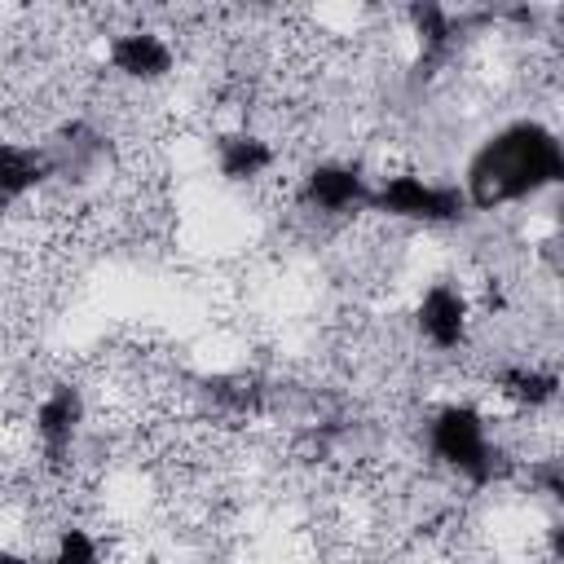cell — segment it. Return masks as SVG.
<instances>
[{"label": "cell", "mask_w": 564, "mask_h": 564, "mask_svg": "<svg viewBox=\"0 0 564 564\" xmlns=\"http://www.w3.org/2000/svg\"><path fill=\"white\" fill-rule=\"evenodd\" d=\"M564 176V150L551 123L542 119H511L480 150L467 159L463 194L471 212H502L555 189Z\"/></svg>", "instance_id": "cell-1"}, {"label": "cell", "mask_w": 564, "mask_h": 564, "mask_svg": "<svg viewBox=\"0 0 564 564\" xmlns=\"http://www.w3.org/2000/svg\"><path fill=\"white\" fill-rule=\"evenodd\" d=\"M427 449L445 471H454L471 489L502 485L520 471V458L489 436V419L471 401H445L427 419Z\"/></svg>", "instance_id": "cell-2"}, {"label": "cell", "mask_w": 564, "mask_h": 564, "mask_svg": "<svg viewBox=\"0 0 564 564\" xmlns=\"http://www.w3.org/2000/svg\"><path fill=\"white\" fill-rule=\"evenodd\" d=\"M366 207L388 220H410V225H463L471 216L458 181H427L419 172L383 176L379 185H370Z\"/></svg>", "instance_id": "cell-3"}, {"label": "cell", "mask_w": 564, "mask_h": 564, "mask_svg": "<svg viewBox=\"0 0 564 564\" xmlns=\"http://www.w3.org/2000/svg\"><path fill=\"white\" fill-rule=\"evenodd\" d=\"M84 419H88V401H84V388L70 383V379L53 383V388L35 401L31 432H35V441H40V458H44L48 467H66V458H70L75 445H79Z\"/></svg>", "instance_id": "cell-4"}, {"label": "cell", "mask_w": 564, "mask_h": 564, "mask_svg": "<svg viewBox=\"0 0 564 564\" xmlns=\"http://www.w3.org/2000/svg\"><path fill=\"white\" fill-rule=\"evenodd\" d=\"M295 198H300V207H308V212H322V216H348V212L366 207V198H370V181H366L361 163L322 159V163L304 167Z\"/></svg>", "instance_id": "cell-5"}, {"label": "cell", "mask_w": 564, "mask_h": 564, "mask_svg": "<svg viewBox=\"0 0 564 564\" xmlns=\"http://www.w3.org/2000/svg\"><path fill=\"white\" fill-rule=\"evenodd\" d=\"M414 330L436 352H458L471 335V300L454 282H432L414 304Z\"/></svg>", "instance_id": "cell-6"}, {"label": "cell", "mask_w": 564, "mask_h": 564, "mask_svg": "<svg viewBox=\"0 0 564 564\" xmlns=\"http://www.w3.org/2000/svg\"><path fill=\"white\" fill-rule=\"evenodd\" d=\"M106 62H110V70H119L132 84H163L176 70V48L154 26H128V31L110 35Z\"/></svg>", "instance_id": "cell-7"}, {"label": "cell", "mask_w": 564, "mask_h": 564, "mask_svg": "<svg viewBox=\"0 0 564 564\" xmlns=\"http://www.w3.org/2000/svg\"><path fill=\"white\" fill-rule=\"evenodd\" d=\"M410 31H414V44H419V62H414V79H432L441 62H449L454 44H458V31L463 22L445 9V4H410Z\"/></svg>", "instance_id": "cell-8"}, {"label": "cell", "mask_w": 564, "mask_h": 564, "mask_svg": "<svg viewBox=\"0 0 564 564\" xmlns=\"http://www.w3.org/2000/svg\"><path fill=\"white\" fill-rule=\"evenodd\" d=\"M53 176V154L22 145V141H0V212L35 194Z\"/></svg>", "instance_id": "cell-9"}, {"label": "cell", "mask_w": 564, "mask_h": 564, "mask_svg": "<svg viewBox=\"0 0 564 564\" xmlns=\"http://www.w3.org/2000/svg\"><path fill=\"white\" fill-rule=\"evenodd\" d=\"M494 388L520 410H546L560 397V370L542 361H507L494 370Z\"/></svg>", "instance_id": "cell-10"}, {"label": "cell", "mask_w": 564, "mask_h": 564, "mask_svg": "<svg viewBox=\"0 0 564 564\" xmlns=\"http://www.w3.org/2000/svg\"><path fill=\"white\" fill-rule=\"evenodd\" d=\"M273 163H278V150L260 132L238 128L216 137V172L225 181H260L264 172H273Z\"/></svg>", "instance_id": "cell-11"}, {"label": "cell", "mask_w": 564, "mask_h": 564, "mask_svg": "<svg viewBox=\"0 0 564 564\" xmlns=\"http://www.w3.org/2000/svg\"><path fill=\"white\" fill-rule=\"evenodd\" d=\"M207 397H212V405H220L225 414H238V419H247L264 405V388L256 375H216V379H207Z\"/></svg>", "instance_id": "cell-12"}, {"label": "cell", "mask_w": 564, "mask_h": 564, "mask_svg": "<svg viewBox=\"0 0 564 564\" xmlns=\"http://www.w3.org/2000/svg\"><path fill=\"white\" fill-rule=\"evenodd\" d=\"M48 564H101V538L88 524H62Z\"/></svg>", "instance_id": "cell-13"}, {"label": "cell", "mask_w": 564, "mask_h": 564, "mask_svg": "<svg viewBox=\"0 0 564 564\" xmlns=\"http://www.w3.org/2000/svg\"><path fill=\"white\" fill-rule=\"evenodd\" d=\"M520 467L529 471V485H533L546 502H560V498H564V476H560L555 449H551V454H538V458H520Z\"/></svg>", "instance_id": "cell-14"}, {"label": "cell", "mask_w": 564, "mask_h": 564, "mask_svg": "<svg viewBox=\"0 0 564 564\" xmlns=\"http://www.w3.org/2000/svg\"><path fill=\"white\" fill-rule=\"evenodd\" d=\"M0 564H35L26 551H9V546H0Z\"/></svg>", "instance_id": "cell-15"}]
</instances>
